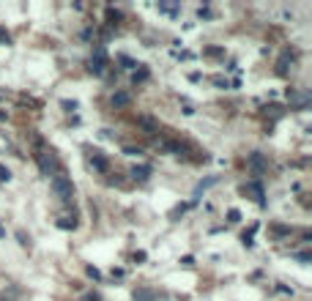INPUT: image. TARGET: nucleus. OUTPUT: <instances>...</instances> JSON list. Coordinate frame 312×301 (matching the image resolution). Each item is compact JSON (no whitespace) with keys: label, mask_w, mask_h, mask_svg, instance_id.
I'll list each match as a JSON object with an SVG mask.
<instances>
[{"label":"nucleus","mask_w":312,"mask_h":301,"mask_svg":"<svg viewBox=\"0 0 312 301\" xmlns=\"http://www.w3.org/2000/svg\"><path fill=\"white\" fill-rule=\"evenodd\" d=\"M33 142H36V162H39V170H42L44 175H58V172H63V170H60L58 156H55L52 151L44 145L42 137H33Z\"/></svg>","instance_id":"nucleus-1"},{"label":"nucleus","mask_w":312,"mask_h":301,"mask_svg":"<svg viewBox=\"0 0 312 301\" xmlns=\"http://www.w3.org/2000/svg\"><path fill=\"white\" fill-rule=\"evenodd\" d=\"M52 192L60 197V200L69 203L71 197H74V183H71V178H69V175H63V172L52 175Z\"/></svg>","instance_id":"nucleus-2"},{"label":"nucleus","mask_w":312,"mask_h":301,"mask_svg":"<svg viewBox=\"0 0 312 301\" xmlns=\"http://www.w3.org/2000/svg\"><path fill=\"white\" fill-rule=\"evenodd\" d=\"M93 74H104V69H107V49H104V44H96L93 47V55H90V66H88Z\"/></svg>","instance_id":"nucleus-3"},{"label":"nucleus","mask_w":312,"mask_h":301,"mask_svg":"<svg viewBox=\"0 0 312 301\" xmlns=\"http://www.w3.org/2000/svg\"><path fill=\"white\" fill-rule=\"evenodd\" d=\"M156 145H159L162 151H167V154H173V156H183V154H186V145H183V142H178V140L159 137V140H156Z\"/></svg>","instance_id":"nucleus-4"},{"label":"nucleus","mask_w":312,"mask_h":301,"mask_svg":"<svg viewBox=\"0 0 312 301\" xmlns=\"http://www.w3.org/2000/svg\"><path fill=\"white\" fill-rule=\"evenodd\" d=\"M247 167L255 172V175H263L266 170H268V162H266V156L260 154V151H255V154H249L247 159Z\"/></svg>","instance_id":"nucleus-5"},{"label":"nucleus","mask_w":312,"mask_h":301,"mask_svg":"<svg viewBox=\"0 0 312 301\" xmlns=\"http://www.w3.org/2000/svg\"><path fill=\"white\" fill-rule=\"evenodd\" d=\"M244 192H247L249 197H252L258 206H266V195H263V183L260 181H249L247 186H244Z\"/></svg>","instance_id":"nucleus-6"},{"label":"nucleus","mask_w":312,"mask_h":301,"mask_svg":"<svg viewBox=\"0 0 312 301\" xmlns=\"http://www.w3.org/2000/svg\"><path fill=\"white\" fill-rule=\"evenodd\" d=\"M290 66H293V52H290V49H285L282 58L277 60V74H279V77H285V74L290 71Z\"/></svg>","instance_id":"nucleus-7"},{"label":"nucleus","mask_w":312,"mask_h":301,"mask_svg":"<svg viewBox=\"0 0 312 301\" xmlns=\"http://www.w3.org/2000/svg\"><path fill=\"white\" fill-rule=\"evenodd\" d=\"M288 99H290V104H296L299 110H307V107H310V93H296V90H288Z\"/></svg>","instance_id":"nucleus-8"},{"label":"nucleus","mask_w":312,"mask_h":301,"mask_svg":"<svg viewBox=\"0 0 312 301\" xmlns=\"http://www.w3.org/2000/svg\"><path fill=\"white\" fill-rule=\"evenodd\" d=\"M129 175L134 178V181H140V183H142V181H148V178H151V167H148V165H134Z\"/></svg>","instance_id":"nucleus-9"},{"label":"nucleus","mask_w":312,"mask_h":301,"mask_svg":"<svg viewBox=\"0 0 312 301\" xmlns=\"http://www.w3.org/2000/svg\"><path fill=\"white\" fill-rule=\"evenodd\" d=\"M137 124H140L148 134H156V131H159V121H153L151 115H140V118H137Z\"/></svg>","instance_id":"nucleus-10"},{"label":"nucleus","mask_w":312,"mask_h":301,"mask_svg":"<svg viewBox=\"0 0 312 301\" xmlns=\"http://www.w3.org/2000/svg\"><path fill=\"white\" fill-rule=\"evenodd\" d=\"M126 104H132V93H126V90L112 93V107H126Z\"/></svg>","instance_id":"nucleus-11"},{"label":"nucleus","mask_w":312,"mask_h":301,"mask_svg":"<svg viewBox=\"0 0 312 301\" xmlns=\"http://www.w3.org/2000/svg\"><path fill=\"white\" fill-rule=\"evenodd\" d=\"M90 165H93V167H96V170H99V172H107V170H110V165H107V159H104V156L99 154V151H96V154L90 156Z\"/></svg>","instance_id":"nucleus-12"},{"label":"nucleus","mask_w":312,"mask_h":301,"mask_svg":"<svg viewBox=\"0 0 312 301\" xmlns=\"http://www.w3.org/2000/svg\"><path fill=\"white\" fill-rule=\"evenodd\" d=\"M217 181H219V178H217V175H211V178H206V181H200V183H197V189H194V200H197V197H200L203 192L208 189V186H214Z\"/></svg>","instance_id":"nucleus-13"},{"label":"nucleus","mask_w":312,"mask_h":301,"mask_svg":"<svg viewBox=\"0 0 312 301\" xmlns=\"http://www.w3.org/2000/svg\"><path fill=\"white\" fill-rule=\"evenodd\" d=\"M121 19H124V14H121V11H115V8H107V25H110V28H118Z\"/></svg>","instance_id":"nucleus-14"},{"label":"nucleus","mask_w":312,"mask_h":301,"mask_svg":"<svg viewBox=\"0 0 312 301\" xmlns=\"http://www.w3.org/2000/svg\"><path fill=\"white\" fill-rule=\"evenodd\" d=\"M156 8H159L162 14H170V17H178V14H181V11H178V6H167V3H159Z\"/></svg>","instance_id":"nucleus-15"},{"label":"nucleus","mask_w":312,"mask_h":301,"mask_svg":"<svg viewBox=\"0 0 312 301\" xmlns=\"http://www.w3.org/2000/svg\"><path fill=\"white\" fill-rule=\"evenodd\" d=\"M58 227H63V230H74V227H77V219H69V216H63V219H60V222H58Z\"/></svg>","instance_id":"nucleus-16"},{"label":"nucleus","mask_w":312,"mask_h":301,"mask_svg":"<svg viewBox=\"0 0 312 301\" xmlns=\"http://www.w3.org/2000/svg\"><path fill=\"white\" fill-rule=\"evenodd\" d=\"M271 233H274V236H290V227H285V224H274Z\"/></svg>","instance_id":"nucleus-17"},{"label":"nucleus","mask_w":312,"mask_h":301,"mask_svg":"<svg viewBox=\"0 0 312 301\" xmlns=\"http://www.w3.org/2000/svg\"><path fill=\"white\" fill-rule=\"evenodd\" d=\"M132 80H134V85L142 83V80H148V69H137L134 74H132Z\"/></svg>","instance_id":"nucleus-18"},{"label":"nucleus","mask_w":312,"mask_h":301,"mask_svg":"<svg viewBox=\"0 0 312 301\" xmlns=\"http://www.w3.org/2000/svg\"><path fill=\"white\" fill-rule=\"evenodd\" d=\"M118 60H121V63H124V69H134V66H137L134 60L129 58V55H118Z\"/></svg>","instance_id":"nucleus-19"},{"label":"nucleus","mask_w":312,"mask_h":301,"mask_svg":"<svg viewBox=\"0 0 312 301\" xmlns=\"http://www.w3.org/2000/svg\"><path fill=\"white\" fill-rule=\"evenodd\" d=\"M6 181H11V170L0 165V183H6Z\"/></svg>","instance_id":"nucleus-20"},{"label":"nucleus","mask_w":312,"mask_h":301,"mask_svg":"<svg viewBox=\"0 0 312 301\" xmlns=\"http://www.w3.org/2000/svg\"><path fill=\"white\" fill-rule=\"evenodd\" d=\"M206 55H208V58H219V55H224V49H219V47H208V49H206Z\"/></svg>","instance_id":"nucleus-21"},{"label":"nucleus","mask_w":312,"mask_h":301,"mask_svg":"<svg viewBox=\"0 0 312 301\" xmlns=\"http://www.w3.org/2000/svg\"><path fill=\"white\" fill-rule=\"evenodd\" d=\"M134 301H151V293H148V290H137Z\"/></svg>","instance_id":"nucleus-22"},{"label":"nucleus","mask_w":312,"mask_h":301,"mask_svg":"<svg viewBox=\"0 0 312 301\" xmlns=\"http://www.w3.org/2000/svg\"><path fill=\"white\" fill-rule=\"evenodd\" d=\"M124 154H126V156H140V154H142V148H132V145H126V148H124Z\"/></svg>","instance_id":"nucleus-23"},{"label":"nucleus","mask_w":312,"mask_h":301,"mask_svg":"<svg viewBox=\"0 0 312 301\" xmlns=\"http://www.w3.org/2000/svg\"><path fill=\"white\" fill-rule=\"evenodd\" d=\"M0 44H11V36H8L6 28H0Z\"/></svg>","instance_id":"nucleus-24"},{"label":"nucleus","mask_w":312,"mask_h":301,"mask_svg":"<svg viewBox=\"0 0 312 301\" xmlns=\"http://www.w3.org/2000/svg\"><path fill=\"white\" fill-rule=\"evenodd\" d=\"M227 219H230V222H241V214H238L236 208H230V211H227Z\"/></svg>","instance_id":"nucleus-25"},{"label":"nucleus","mask_w":312,"mask_h":301,"mask_svg":"<svg viewBox=\"0 0 312 301\" xmlns=\"http://www.w3.org/2000/svg\"><path fill=\"white\" fill-rule=\"evenodd\" d=\"M252 233H255V227H252V230H249V233H244V236H241L244 247H252Z\"/></svg>","instance_id":"nucleus-26"},{"label":"nucleus","mask_w":312,"mask_h":301,"mask_svg":"<svg viewBox=\"0 0 312 301\" xmlns=\"http://www.w3.org/2000/svg\"><path fill=\"white\" fill-rule=\"evenodd\" d=\"M293 258L299 260V263H310V255H307V252H296Z\"/></svg>","instance_id":"nucleus-27"},{"label":"nucleus","mask_w":312,"mask_h":301,"mask_svg":"<svg viewBox=\"0 0 312 301\" xmlns=\"http://www.w3.org/2000/svg\"><path fill=\"white\" fill-rule=\"evenodd\" d=\"M197 17H211V8H197Z\"/></svg>","instance_id":"nucleus-28"},{"label":"nucleus","mask_w":312,"mask_h":301,"mask_svg":"<svg viewBox=\"0 0 312 301\" xmlns=\"http://www.w3.org/2000/svg\"><path fill=\"white\" fill-rule=\"evenodd\" d=\"M214 85H219V88H227V80H222V77H214Z\"/></svg>","instance_id":"nucleus-29"},{"label":"nucleus","mask_w":312,"mask_h":301,"mask_svg":"<svg viewBox=\"0 0 312 301\" xmlns=\"http://www.w3.org/2000/svg\"><path fill=\"white\" fill-rule=\"evenodd\" d=\"M88 274H90L93 279H99V277H101V274H99V268H93V266H88Z\"/></svg>","instance_id":"nucleus-30"},{"label":"nucleus","mask_w":312,"mask_h":301,"mask_svg":"<svg viewBox=\"0 0 312 301\" xmlns=\"http://www.w3.org/2000/svg\"><path fill=\"white\" fill-rule=\"evenodd\" d=\"M6 118H8V112H6V110H0V121H6Z\"/></svg>","instance_id":"nucleus-31"}]
</instances>
